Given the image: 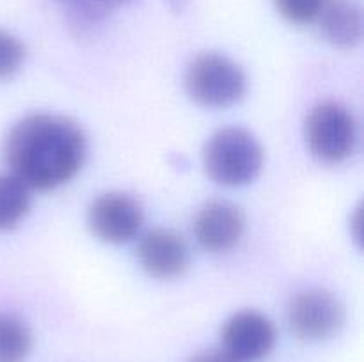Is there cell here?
Returning <instances> with one entry per match:
<instances>
[{"instance_id":"6da1fadb","label":"cell","mask_w":364,"mask_h":362,"mask_svg":"<svg viewBox=\"0 0 364 362\" xmlns=\"http://www.w3.org/2000/svg\"><path fill=\"white\" fill-rule=\"evenodd\" d=\"M11 174L28 188L53 190L73 180L87 156V138L77 121L59 114H31L14 123L4 141Z\"/></svg>"},{"instance_id":"7a4b0ae2","label":"cell","mask_w":364,"mask_h":362,"mask_svg":"<svg viewBox=\"0 0 364 362\" xmlns=\"http://www.w3.org/2000/svg\"><path fill=\"white\" fill-rule=\"evenodd\" d=\"M203 167L215 183L224 187H244L262 172L263 148L258 138L245 128H223L206 141Z\"/></svg>"},{"instance_id":"3957f363","label":"cell","mask_w":364,"mask_h":362,"mask_svg":"<svg viewBox=\"0 0 364 362\" xmlns=\"http://www.w3.org/2000/svg\"><path fill=\"white\" fill-rule=\"evenodd\" d=\"M185 91L198 105L224 109L244 98L247 92V77L230 57L205 52L188 64L185 71Z\"/></svg>"},{"instance_id":"277c9868","label":"cell","mask_w":364,"mask_h":362,"mask_svg":"<svg viewBox=\"0 0 364 362\" xmlns=\"http://www.w3.org/2000/svg\"><path fill=\"white\" fill-rule=\"evenodd\" d=\"M304 138L316 160L336 165L354 153L358 124L347 106L336 102H322L313 106L306 117Z\"/></svg>"},{"instance_id":"5b68a950","label":"cell","mask_w":364,"mask_h":362,"mask_svg":"<svg viewBox=\"0 0 364 362\" xmlns=\"http://www.w3.org/2000/svg\"><path fill=\"white\" fill-rule=\"evenodd\" d=\"M343 323V304L326 290L302 291L288 305V327L301 341L322 343L340 334Z\"/></svg>"},{"instance_id":"8992f818","label":"cell","mask_w":364,"mask_h":362,"mask_svg":"<svg viewBox=\"0 0 364 362\" xmlns=\"http://www.w3.org/2000/svg\"><path fill=\"white\" fill-rule=\"evenodd\" d=\"M142 208L132 195L123 192H105L91 202L87 226L98 240L110 245L134 240L142 226Z\"/></svg>"},{"instance_id":"52a82bcc","label":"cell","mask_w":364,"mask_h":362,"mask_svg":"<svg viewBox=\"0 0 364 362\" xmlns=\"http://www.w3.org/2000/svg\"><path fill=\"white\" fill-rule=\"evenodd\" d=\"M276 327L255 309L238 311L224 323L220 341L223 350L238 362H256L265 358L276 346Z\"/></svg>"},{"instance_id":"ba28073f","label":"cell","mask_w":364,"mask_h":362,"mask_svg":"<svg viewBox=\"0 0 364 362\" xmlns=\"http://www.w3.org/2000/svg\"><path fill=\"white\" fill-rule=\"evenodd\" d=\"M192 231L203 248L226 252L244 236L245 215L235 202L213 199L196 213Z\"/></svg>"},{"instance_id":"9c48e42d","label":"cell","mask_w":364,"mask_h":362,"mask_svg":"<svg viewBox=\"0 0 364 362\" xmlns=\"http://www.w3.org/2000/svg\"><path fill=\"white\" fill-rule=\"evenodd\" d=\"M135 252L141 268L149 277L162 280L181 275L191 261V252L183 236L162 227L142 234Z\"/></svg>"},{"instance_id":"30bf717a","label":"cell","mask_w":364,"mask_h":362,"mask_svg":"<svg viewBox=\"0 0 364 362\" xmlns=\"http://www.w3.org/2000/svg\"><path fill=\"white\" fill-rule=\"evenodd\" d=\"M322 34L334 48L350 50L359 45L363 38L361 11L347 0L326 4L320 14Z\"/></svg>"},{"instance_id":"8fae6325","label":"cell","mask_w":364,"mask_h":362,"mask_svg":"<svg viewBox=\"0 0 364 362\" xmlns=\"http://www.w3.org/2000/svg\"><path fill=\"white\" fill-rule=\"evenodd\" d=\"M53 2L64 11L71 31L77 34H87L134 0H53Z\"/></svg>"},{"instance_id":"7c38bea8","label":"cell","mask_w":364,"mask_h":362,"mask_svg":"<svg viewBox=\"0 0 364 362\" xmlns=\"http://www.w3.org/2000/svg\"><path fill=\"white\" fill-rule=\"evenodd\" d=\"M31 188L14 174H0V231H11L31 209Z\"/></svg>"},{"instance_id":"4fadbf2b","label":"cell","mask_w":364,"mask_h":362,"mask_svg":"<svg viewBox=\"0 0 364 362\" xmlns=\"http://www.w3.org/2000/svg\"><path fill=\"white\" fill-rule=\"evenodd\" d=\"M32 350V332L16 314L0 312V362H25Z\"/></svg>"},{"instance_id":"5bb4252c","label":"cell","mask_w":364,"mask_h":362,"mask_svg":"<svg viewBox=\"0 0 364 362\" xmlns=\"http://www.w3.org/2000/svg\"><path fill=\"white\" fill-rule=\"evenodd\" d=\"M277 13L294 25H308L318 20L326 0H272Z\"/></svg>"},{"instance_id":"9a60e30c","label":"cell","mask_w":364,"mask_h":362,"mask_svg":"<svg viewBox=\"0 0 364 362\" xmlns=\"http://www.w3.org/2000/svg\"><path fill=\"white\" fill-rule=\"evenodd\" d=\"M27 50L25 45L11 32L0 28V80L9 78L23 64Z\"/></svg>"},{"instance_id":"2e32d148","label":"cell","mask_w":364,"mask_h":362,"mask_svg":"<svg viewBox=\"0 0 364 362\" xmlns=\"http://www.w3.org/2000/svg\"><path fill=\"white\" fill-rule=\"evenodd\" d=\"M187 362H238L230 353L220 348V350H203L192 355Z\"/></svg>"},{"instance_id":"e0dca14e","label":"cell","mask_w":364,"mask_h":362,"mask_svg":"<svg viewBox=\"0 0 364 362\" xmlns=\"http://www.w3.org/2000/svg\"><path fill=\"white\" fill-rule=\"evenodd\" d=\"M361 206H359V208H355V213H354V219H352V224L350 226L354 227V229H352V234H354V238L358 241H361Z\"/></svg>"}]
</instances>
